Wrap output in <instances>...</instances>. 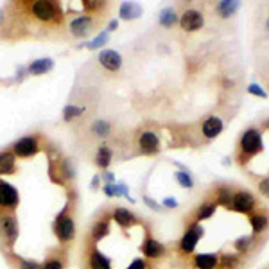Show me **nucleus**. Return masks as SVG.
Listing matches in <instances>:
<instances>
[{
	"mask_svg": "<svg viewBox=\"0 0 269 269\" xmlns=\"http://www.w3.org/2000/svg\"><path fill=\"white\" fill-rule=\"evenodd\" d=\"M81 7L86 14H92V16L106 20V14H108V11H110V2H101V0H83Z\"/></svg>",
	"mask_w": 269,
	"mask_h": 269,
	"instance_id": "nucleus-24",
	"label": "nucleus"
},
{
	"mask_svg": "<svg viewBox=\"0 0 269 269\" xmlns=\"http://www.w3.org/2000/svg\"><path fill=\"white\" fill-rule=\"evenodd\" d=\"M50 138L47 137L43 131H31L24 137H20L18 140H14L9 145V149L14 152L18 160L20 158H34L40 152H45V149L49 147Z\"/></svg>",
	"mask_w": 269,
	"mask_h": 269,
	"instance_id": "nucleus-4",
	"label": "nucleus"
},
{
	"mask_svg": "<svg viewBox=\"0 0 269 269\" xmlns=\"http://www.w3.org/2000/svg\"><path fill=\"white\" fill-rule=\"evenodd\" d=\"M194 269H217L219 267V253H198L192 257Z\"/></svg>",
	"mask_w": 269,
	"mask_h": 269,
	"instance_id": "nucleus-25",
	"label": "nucleus"
},
{
	"mask_svg": "<svg viewBox=\"0 0 269 269\" xmlns=\"http://www.w3.org/2000/svg\"><path fill=\"white\" fill-rule=\"evenodd\" d=\"M249 224H252L253 235H260L269 228V214L266 210H259V212L249 214Z\"/></svg>",
	"mask_w": 269,
	"mask_h": 269,
	"instance_id": "nucleus-27",
	"label": "nucleus"
},
{
	"mask_svg": "<svg viewBox=\"0 0 269 269\" xmlns=\"http://www.w3.org/2000/svg\"><path fill=\"white\" fill-rule=\"evenodd\" d=\"M99 183H101V176H99V174H95V178H93V181H92L93 190H97V188H99Z\"/></svg>",
	"mask_w": 269,
	"mask_h": 269,
	"instance_id": "nucleus-44",
	"label": "nucleus"
},
{
	"mask_svg": "<svg viewBox=\"0 0 269 269\" xmlns=\"http://www.w3.org/2000/svg\"><path fill=\"white\" fill-rule=\"evenodd\" d=\"M137 145L140 155H145V156L156 155V152L160 151V137L155 131H151V129H145V131L138 134Z\"/></svg>",
	"mask_w": 269,
	"mask_h": 269,
	"instance_id": "nucleus-17",
	"label": "nucleus"
},
{
	"mask_svg": "<svg viewBox=\"0 0 269 269\" xmlns=\"http://www.w3.org/2000/svg\"><path fill=\"white\" fill-rule=\"evenodd\" d=\"M266 31H267V34H269V16H267V20H266Z\"/></svg>",
	"mask_w": 269,
	"mask_h": 269,
	"instance_id": "nucleus-48",
	"label": "nucleus"
},
{
	"mask_svg": "<svg viewBox=\"0 0 269 269\" xmlns=\"http://www.w3.org/2000/svg\"><path fill=\"white\" fill-rule=\"evenodd\" d=\"M239 149L244 156H255L264 149L262 131L259 128H249L241 134Z\"/></svg>",
	"mask_w": 269,
	"mask_h": 269,
	"instance_id": "nucleus-10",
	"label": "nucleus"
},
{
	"mask_svg": "<svg viewBox=\"0 0 269 269\" xmlns=\"http://www.w3.org/2000/svg\"><path fill=\"white\" fill-rule=\"evenodd\" d=\"M140 253L144 255V259H147L149 262H151V260L163 259L165 253H167V248L158 241V239L152 237L151 232L145 230V237H144V241H142V244H140Z\"/></svg>",
	"mask_w": 269,
	"mask_h": 269,
	"instance_id": "nucleus-14",
	"label": "nucleus"
},
{
	"mask_svg": "<svg viewBox=\"0 0 269 269\" xmlns=\"http://www.w3.org/2000/svg\"><path fill=\"white\" fill-rule=\"evenodd\" d=\"M20 235L16 212H0V253L13 252Z\"/></svg>",
	"mask_w": 269,
	"mask_h": 269,
	"instance_id": "nucleus-7",
	"label": "nucleus"
},
{
	"mask_svg": "<svg viewBox=\"0 0 269 269\" xmlns=\"http://www.w3.org/2000/svg\"><path fill=\"white\" fill-rule=\"evenodd\" d=\"M20 205V194L16 187L0 178V212H16Z\"/></svg>",
	"mask_w": 269,
	"mask_h": 269,
	"instance_id": "nucleus-12",
	"label": "nucleus"
},
{
	"mask_svg": "<svg viewBox=\"0 0 269 269\" xmlns=\"http://www.w3.org/2000/svg\"><path fill=\"white\" fill-rule=\"evenodd\" d=\"M70 260V249H65L61 246L47 249L45 260L42 262V269H68Z\"/></svg>",
	"mask_w": 269,
	"mask_h": 269,
	"instance_id": "nucleus-13",
	"label": "nucleus"
},
{
	"mask_svg": "<svg viewBox=\"0 0 269 269\" xmlns=\"http://www.w3.org/2000/svg\"><path fill=\"white\" fill-rule=\"evenodd\" d=\"M108 40H110V32L104 29V31H101L99 34L95 36V38L92 40V42L88 43V49L90 50H95V49H101V47H104L108 43Z\"/></svg>",
	"mask_w": 269,
	"mask_h": 269,
	"instance_id": "nucleus-37",
	"label": "nucleus"
},
{
	"mask_svg": "<svg viewBox=\"0 0 269 269\" xmlns=\"http://www.w3.org/2000/svg\"><path fill=\"white\" fill-rule=\"evenodd\" d=\"M162 206H163V208H170V210H174V208H178V206H180V203H178V199H176V198H170V196H167V198H163Z\"/></svg>",
	"mask_w": 269,
	"mask_h": 269,
	"instance_id": "nucleus-42",
	"label": "nucleus"
},
{
	"mask_svg": "<svg viewBox=\"0 0 269 269\" xmlns=\"http://www.w3.org/2000/svg\"><path fill=\"white\" fill-rule=\"evenodd\" d=\"M117 27H119V22H117V20H111L110 24H108V29H106V31H108V32L117 31Z\"/></svg>",
	"mask_w": 269,
	"mask_h": 269,
	"instance_id": "nucleus-43",
	"label": "nucleus"
},
{
	"mask_svg": "<svg viewBox=\"0 0 269 269\" xmlns=\"http://www.w3.org/2000/svg\"><path fill=\"white\" fill-rule=\"evenodd\" d=\"M110 217L121 230H131V228L142 224V219L126 206H110Z\"/></svg>",
	"mask_w": 269,
	"mask_h": 269,
	"instance_id": "nucleus-11",
	"label": "nucleus"
},
{
	"mask_svg": "<svg viewBox=\"0 0 269 269\" xmlns=\"http://www.w3.org/2000/svg\"><path fill=\"white\" fill-rule=\"evenodd\" d=\"M174 180L178 181L180 187L187 188V190L194 188V180H192L190 176V170H176V172H174Z\"/></svg>",
	"mask_w": 269,
	"mask_h": 269,
	"instance_id": "nucleus-36",
	"label": "nucleus"
},
{
	"mask_svg": "<svg viewBox=\"0 0 269 269\" xmlns=\"http://www.w3.org/2000/svg\"><path fill=\"white\" fill-rule=\"evenodd\" d=\"M255 206H257V199L252 192L239 190V192H235L234 198H232L230 208L237 214H246V216H249V214H253Z\"/></svg>",
	"mask_w": 269,
	"mask_h": 269,
	"instance_id": "nucleus-16",
	"label": "nucleus"
},
{
	"mask_svg": "<svg viewBox=\"0 0 269 269\" xmlns=\"http://www.w3.org/2000/svg\"><path fill=\"white\" fill-rule=\"evenodd\" d=\"M2 257L6 259V262L9 264L11 269H42V262H38L34 259H25V257L18 255L14 249L2 253Z\"/></svg>",
	"mask_w": 269,
	"mask_h": 269,
	"instance_id": "nucleus-19",
	"label": "nucleus"
},
{
	"mask_svg": "<svg viewBox=\"0 0 269 269\" xmlns=\"http://www.w3.org/2000/svg\"><path fill=\"white\" fill-rule=\"evenodd\" d=\"M81 269H113V260L88 239L81 241Z\"/></svg>",
	"mask_w": 269,
	"mask_h": 269,
	"instance_id": "nucleus-6",
	"label": "nucleus"
},
{
	"mask_svg": "<svg viewBox=\"0 0 269 269\" xmlns=\"http://www.w3.org/2000/svg\"><path fill=\"white\" fill-rule=\"evenodd\" d=\"M18 172V158L9 147L0 149V178L13 176Z\"/></svg>",
	"mask_w": 269,
	"mask_h": 269,
	"instance_id": "nucleus-20",
	"label": "nucleus"
},
{
	"mask_svg": "<svg viewBox=\"0 0 269 269\" xmlns=\"http://www.w3.org/2000/svg\"><path fill=\"white\" fill-rule=\"evenodd\" d=\"M237 253H249L257 246V235H241L234 242Z\"/></svg>",
	"mask_w": 269,
	"mask_h": 269,
	"instance_id": "nucleus-31",
	"label": "nucleus"
},
{
	"mask_svg": "<svg viewBox=\"0 0 269 269\" xmlns=\"http://www.w3.org/2000/svg\"><path fill=\"white\" fill-rule=\"evenodd\" d=\"M248 93L249 95H255V97H260V99H267V92L259 85V83H249L248 85Z\"/></svg>",
	"mask_w": 269,
	"mask_h": 269,
	"instance_id": "nucleus-38",
	"label": "nucleus"
},
{
	"mask_svg": "<svg viewBox=\"0 0 269 269\" xmlns=\"http://www.w3.org/2000/svg\"><path fill=\"white\" fill-rule=\"evenodd\" d=\"M78 188H70V190H67V203L52 221V234L57 244L65 249H70L75 242V237H78Z\"/></svg>",
	"mask_w": 269,
	"mask_h": 269,
	"instance_id": "nucleus-2",
	"label": "nucleus"
},
{
	"mask_svg": "<svg viewBox=\"0 0 269 269\" xmlns=\"http://www.w3.org/2000/svg\"><path fill=\"white\" fill-rule=\"evenodd\" d=\"M180 27L185 32H196L205 25V14L201 11L194 9V7H188L183 13L180 14Z\"/></svg>",
	"mask_w": 269,
	"mask_h": 269,
	"instance_id": "nucleus-15",
	"label": "nucleus"
},
{
	"mask_svg": "<svg viewBox=\"0 0 269 269\" xmlns=\"http://www.w3.org/2000/svg\"><path fill=\"white\" fill-rule=\"evenodd\" d=\"M45 155L47 172H49L50 181L65 190L75 188V165L70 156L52 140H50L49 147L45 149Z\"/></svg>",
	"mask_w": 269,
	"mask_h": 269,
	"instance_id": "nucleus-3",
	"label": "nucleus"
},
{
	"mask_svg": "<svg viewBox=\"0 0 269 269\" xmlns=\"http://www.w3.org/2000/svg\"><path fill=\"white\" fill-rule=\"evenodd\" d=\"M142 199H144V203H145V206H147V208H151L152 212H162V208L163 206L160 205V203H156L155 199L152 198H149V196H142Z\"/></svg>",
	"mask_w": 269,
	"mask_h": 269,
	"instance_id": "nucleus-40",
	"label": "nucleus"
},
{
	"mask_svg": "<svg viewBox=\"0 0 269 269\" xmlns=\"http://www.w3.org/2000/svg\"><path fill=\"white\" fill-rule=\"evenodd\" d=\"M224 86H226L228 90H232V88L235 86V83L232 81V79H224Z\"/></svg>",
	"mask_w": 269,
	"mask_h": 269,
	"instance_id": "nucleus-45",
	"label": "nucleus"
},
{
	"mask_svg": "<svg viewBox=\"0 0 269 269\" xmlns=\"http://www.w3.org/2000/svg\"><path fill=\"white\" fill-rule=\"evenodd\" d=\"M217 210V205L214 201H205L201 203L198 210H196V216H194V223H201V221H206L216 214Z\"/></svg>",
	"mask_w": 269,
	"mask_h": 269,
	"instance_id": "nucleus-33",
	"label": "nucleus"
},
{
	"mask_svg": "<svg viewBox=\"0 0 269 269\" xmlns=\"http://www.w3.org/2000/svg\"><path fill=\"white\" fill-rule=\"evenodd\" d=\"M126 269H151V262L147 259H144V257H137L126 266Z\"/></svg>",
	"mask_w": 269,
	"mask_h": 269,
	"instance_id": "nucleus-39",
	"label": "nucleus"
},
{
	"mask_svg": "<svg viewBox=\"0 0 269 269\" xmlns=\"http://www.w3.org/2000/svg\"><path fill=\"white\" fill-rule=\"evenodd\" d=\"M97 63H99L106 72L115 74V72H119L122 68V56L113 49L101 50L99 56H97Z\"/></svg>",
	"mask_w": 269,
	"mask_h": 269,
	"instance_id": "nucleus-18",
	"label": "nucleus"
},
{
	"mask_svg": "<svg viewBox=\"0 0 269 269\" xmlns=\"http://www.w3.org/2000/svg\"><path fill=\"white\" fill-rule=\"evenodd\" d=\"M203 235H205V228L201 226V223H194V221H192L187 226V230H185V234L181 235L180 242H178V252H180V255L183 257L192 255L196 246H198V242L203 239Z\"/></svg>",
	"mask_w": 269,
	"mask_h": 269,
	"instance_id": "nucleus-9",
	"label": "nucleus"
},
{
	"mask_svg": "<svg viewBox=\"0 0 269 269\" xmlns=\"http://www.w3.org/2000/svg\"><path fill=\"white\" fill-rule=\"evenodd\" d=\"M111 162H113V149L103 142V144L97 145L95 155H93V163L97 165V169L106 170L111 165Z\"/></svg>",
	"mask_w": 269,
	"mask_h": 269,
	"instance_id": "nucleus-22",
	"label": "nucleus"
},
{
	"mask_svg": "<svg viewBox=\"0 0 269 269\" xmlns=\"http://www.w3.org/2000/svg\"><path fill=\"white\" fill-rule=\"evenodd\" d=\"M241 9V2L239 0H221L216 4V13L221 18H230L234 14H237V11Z\"/></svg>",
	"mask_w": 269,
	"mask_h": 269,
	"instance_id": "nucleus-29",
	"label": "nucleus"
},
{
	"mask_svg": "<svg viewBox=\"0 0 269 269\" xmlns=\"http://www.w3.org/2000/svg\"><path fill=\"white\" fill-rule=\"evenodd\" d=\"M259 192L264 196V198L269 199V176L262 178V180L259 181Z\"/></svg>",
	"mask_w": 269,
	"mask_h": 269,
	"instance_id": "nucleus-41",
	"label": "nucleus"
},
{
	"mask_svg": "<svg viewBox=\"0 0 269 269\" xmlns=\"http://www.w3.org/2000/svg\"><path fill=\"white\" fill-rule=\"evenodd\" d=\"M113 131V128H111V122L106 121V119H95V121H92L88 124V134L92 138H95V140H104V138H108Z\"/></svg>",
	"mask_w": 269,
	"mask_h": 269,
	"instance_id": "nucleus-21",
	"label": "nucleus"
},
{
	"mask_svg": "<svg viewBox=\"0 0 269 269\" xmlns=\"http://www.w3.org/2000/svg\"><path fill=\"white\" fill-rule=\"evenodd\" d=\"M178 22H180V14H178V11L174 9L172 6H167V7H163V9L160 11L158 24L162 25V27L170 29V27H174Z\"/></svg>",
	"mask_w": 269,
	"mask_h": 269,
	"instance_id": "nucleus-28",
	"label": "nucleus"
},
{
	"mask_svg": "<svg viewBox=\"0 0 269 269\" xmlns=\"http://www.w3.org/2000/svg\"><path fill=\"white\" fill-rule=\"evenodd\" d=\"M111 223H113V221H111L110 217V206H104V208H101L99 212L93 216V219L90 221L88 228H86L83 237L88 239L93 244H99L101 241H104V239L111 234Z\"/></svg>",
	"mask_w": 269,
	"mask_h": 269,
	"instance_id": "nucleus-8",
	"label": "nucleus"
},
{
	"mask_svg": "<svg viewBox=\"0 0 269 269\" xmlns=\"http://www.w3.org/2000/svg\"><path fill=\"white\" fill-rule=\"evenodd\" d=\"M223 129H224V124H223V121H221V117H217V115H212V117L205 119L201 124L203 137L208 138V140L217 138L221 133H223Z\"/></svg>",
	"mask_w": 269,
	"mask_h": 269,
	"instance_id": "nucleus-23",
	"label": "nucleus"
},
{
	"mask_svg": "<svg viewBox=\"0 0 269 269\" xmlns=\"http://www.w3.org/2000/svg\"><path fill=\"white\" fill-rule=\"evenodd\" d=\"M223 165H224V167L232 165V158H230V156H224V158H223Z\"/></svg>",
	"mask_w": 269,
	"mask_h": 269,
	"instance_id": "nucleus-46",
	"label": "nucleus"
},
{
	"mask_svg": "<svg viewBox=\"0 0 269 269\" xmlns=\"http://www.w3.org/2000/svg\"><path fill=\"white\" fill-rule=\"evenodd\" d=\"M106 20L103 18L92 16V14H74V16H67V34L74 40H83L88 38L90 34L101 29V25L104 24Z\"/></svg>",
	"mask_w": 269,
	"mask_h": 269,
	"instance_id": "nucleus-5",
	"label": "nucleus"
},
{
	"mask_svg": "<svg viewBox=\"0 0 269 269\" xmlns=\"http://www.w3.org/2000/svg\"><path fill=\"white\" fill-rule=\"evenodd\" d=\"M232 198H234V192H232L230 187H226V185H223V187L217 188L216 192V205H221L224 206V208H230L232 205Z\"/></svg>",
	"mask_w": 269,
	"mask_h": 269,
	"instance_id": "nucleus-35",
	"label": "nucleus"
},
{
	"mask_svg": "<svg viewBox=\"0 0 269 269\" xmlns=\"http://www.w3.org/2000/svg\"><path fill=\"white\" fill-rule=\"evenodd\" d=\"M67 14L54 0H20L0 9V40L6 43L27 40H65Z\"/></svg>",
	"mask_w": 269,
	"mask_h": 269,
	"instance_id": "nucleus-1",
	"label": "nucleus"
},
{
	"mask_svg": "<svg viewBox=\"0 0 269 269\" xmlns=\"http://www.w3.org/2000/svg\"><path fill=\"white\" fill-rule=\"evenodd\" d=\"M142 6L138 2H122L121 7H119V16L122 20H137L138 16L142 14Z\"/></svg>",
	"mask_w": 269,
	"mask_h": 269,
	"instance_id": "nucleus-30",
	"label": "nucleus"
},
{
	"mask_svg": "<svg viewBox=\"0 0 269 269\" xmlns=\"http://www.w3.org/2000/svg\"><path fill=\"white\" fill-rule=\"evenodd\" d=\"M85 111H86L85 106H79V104H75V103H70L63 108V121L65 122H75L85 115Z\"/></svg>",
	"mask_w": 269,
	"mask_h": 269,
	"instance_id": "nucleus-32",
	"label": "nucleus"
},
{
	"mask_svg": "<svg viewBox=\"0 0 269 269\" xmlns=\"http://www.w3.org/2000/svg\"><path fill=\"white\" fill-rule=\"evenodd\" d=\"M241 255L239 253H223L219 255V267L221 269H237L241 266Z\"/></svg>",
	"mask_w": 269,
	"mask_h": 269,
	"instance_id": "nucleus-34",
	"label": "nucleus"
},
{
	"mask_svg": "<svg viewBox=\"0 0 269 269\" xmlns=\"http://www.w3.org/2000/svg\"><path fill=\"white\" fill-rule=\"evenodd\" d=\"M264 128L269 129V119H266V121H264Z\"/></svg>",
	"mask_w": 269,
	"mask_h": 269,
	"instance_id": "nucleus-47",
	"label": "nucleus"
},
{
	"mask_svg": "<svg viewBox=\"0 0 269 269\" xmlns=\"http://www.w3.org/2000/svg\"><path fill=\"white\" fill-rule=\"evenodd\" d=\"M25 68V75H45L54 68V61L50 57H40L29 63Z\"/></svg>",
	"mask_w": 269,
	"mask_h": 269,
	"instance_id": "nucleus-26",
	"label": "nucleus"
}]
</instances>
